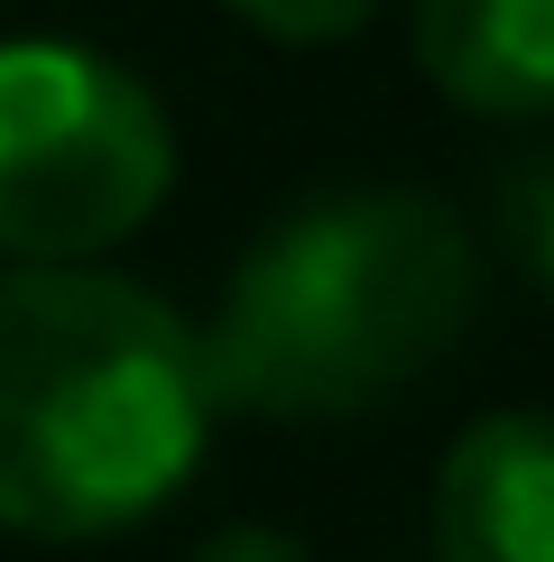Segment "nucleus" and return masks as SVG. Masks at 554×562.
Returning a JSON list of instances; mask_svg holds the SVG:
<instances>
[{
  "label": "nucleus",
  "instance_id": "obj_1",
  "mask_svg": "<svg viewBox=\"0 0 554 562\" xmlns=\"http://www.w3.org/2000/svg\"><path fill=\"white\" fill-rule=\"evenodd\" d=\"M203 333L102 268L0 277V526L102 544L148 526L213 442Z\"/></svg>",
  "mask_w": 554,
  "mask_h": 562
},
{
  "label": "nucleus",
  "instance_id": "obj_2",
  "mask_svg": "<svg viewBox=\"0 0 554 562\" xmlns=\"http://www.w3.org/2000/svg\"><path fill=\"white\" fill-rule=\"evenodd\" d=\"M480 314V249L434 194L361 184L277 213L203 333L213 406L333 425L416 387Z\"/></svg>",
  "mask_w": 554,
  "mask_h": 562
},
{
  "label": "nucleus",
  "instance_id": "obj_3",
  "mask_svg": "<svg viewBox=\"0 0 554 562\" xmlns=\"http://www.w3.org/2000/svg\"><path fill=\"white\" fill-rule=\"evenodd\" d=\"M167 184L176 130L130 65L65 37L0 46V249L19 268H84L130 240Z\"/></svg>",
  "mask_w": 554,
  "mask_h": 562
},
{
  "label": "nucleus",
  "instance_id": "obj_4",
  "mask_svg": "<svg viewBox=\"0 0 554 562\" xmlns=\"http://www.w3.org/2000/svg\"><path fill=\"white\" fill-rule=\"evenodd\" d=\"M434 562H554V415H480L444 452Z\"/></svg>",
  "mask_w": 554,
  "mask_h": 562
},
{
  "label": "nucleus",
  "instance_id": "obj_5",
  "mask_svg": "<svg viewBox=\"0 0 554 562\" xmlns=\"http://www.w3.org/2000/svg\"><path fill=\"white\" fill-rule=\"evenodd\" d=\"M416 65L480 121L554 111V0H416Z\"/></svg>",
  "mask_w": 554,
  "mask_h": 562
},
{
  "label": "nucleus",
  "instance_id": "obj_6",
  "mask_svg": "<svg viewBox=\"0 0 554 562\" xmlns=\"http://www.w3.org/2000/svg\"><path fill=\"white\" fill-rule=\"evenodd\" d=\"M499 222H508V240H518L527 277H536L545 304H554V157H527V167H508Z\"/></svg>",
  "mask_w": 554,
  "mask_h": 562
},
{
  "label": "nucleus",
  "instance_id": "obj_7",
  "mask_svg": "<svg viewBox=\"0 0 554 562\" xmlns=\"http://www.w3.org/2000/svg\"><path fill=\"white\" fill-rule=\"evenodd\" d=\"M222 10H241L259 37H287V46H342L352 29H369L379 0H222Z\"/></svg>",
  "mask_w": 554,
  "mask_h": 562
},
{
  "label": "nucleus",
  "instance_id": "obj_8",
  "mask_svg": "<svg viewBox=\"0 0 554 562\" xmlns=\"http://www.w3.org/2000/svg\"><path fill=\"white\" fill-rule=\"evenodd\" d=\"M185 562H314L296 535H277V526H222V535H203Z\"/></svg>",
  "mask_w": 554,
  "mask_h": 562
}]
</instances>
